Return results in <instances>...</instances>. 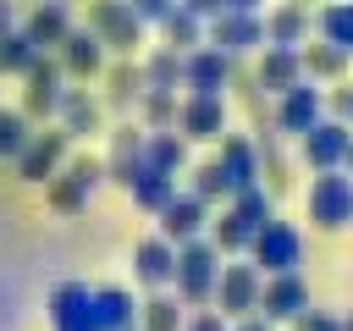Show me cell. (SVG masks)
Masks as SVG:
<instances>
[{
  "label": "cell",
  "mask_w": 353,
  "mask_h": 331,
  "mask_svg": "<svg viewBox=\"0 0 353 331\" xmlns=\"http://www.w3.org/2000/svg\"><path fill=\"white\" fill-rule=\"evenodd\" d=\"M28 77V88H22V116L28 121H44V116H55V105H61V61H50L44 50L33 55V66L22 72Z\"/></svg>",
  "instance_id": "cell-11"
},
{
  "label": "cell",
  "mask_w": 353,
  "mask_h": 331,
  "mask_svg": "<svg viewBox=\"0 0 353 331\" xmlns=\"http://www.w3.org/2000/svg\"><path fill=\"white\" fill-rule=\"evenodd\" d=\"M66 127H55V132H33L28 143H22V154H17V177L22 182H50L55 171H61V160H66Z\"/></svg>",
  "instance_id": "cell-14"
},
{
  "label": "cell",
  "mask_w": 353,
  "mask_h": 331,
  "mask_svg": "<svg viewBox=\"0 0 353 331\" xmlns=\"http://www.w3.org/2000/svg\"><path fill=\"white\" fill-rule=\"evenodd\" d=\"M292 331H342V320H331L320 309H303V314H292Z\"/></svg>",
  "instance_id": "cell-40"
},
{
  "label": "cell",
  "mask_w": 353,
  "mask_h": 331,
  "mask_svg": "<svg viewBox=\"0 0 353 331\" xmlns=\"http://www.w3.org/2000/svg\"><path fill=\"white\" fill-rule=\"evenodd\" d=\"M28 138H33L28 116H22V110H0V160H17Z\"/></svg>",
  "instance_id": "cell-38"
},
{
  "label": "cell",
  "mask_w": 353,
  "mask_h": 331,
  "mask_svg": "<svg viewBox=\"0 0 353 331\" xmlns=\"http://www.w3.org/2000/svg\"><path fill=\"white\" fill-rule=\"evenodd\" d=\"M143 160L176 177V171H188V138H182L176 127H160V132L143 127Z\"/></svg>",
  "instance_id": "cell-27"
},
{
  "label": "cell",
  "mask_w": 353,
  "mask_h": 331,
  "mask_svg": "<svg viewBox=\"0 0 353 331\" xmlns=\"http://www.w3.org/2000/svg\"><path fill=\"white\" fill-rule=\"evenodd\" d=\"M259 22H265V44H303L309 39V6H298V0H281Z\"/></svg>",
  "instance_id": "cell-23"
},
{
  "label": "cell",
  "mask_w": 353,
  "mask_h": 331,
  "mask_svg": "<svg viewBox=\"0 0 353 331\" xmlns=\"http://www.w3.org/2000/svg\"><path fill=\"white\" fill-rule=\"evenodd\" d=\"M320 116H325V94L314 88V77H303V83H292L287 94H276V116H270V127L298 138V132H309Z\"/></svg>",
  "instance_id": "cell-10"
},
{
  "label": "cell",
  "mask_w": 353,
  "mask_h": 331,
  "mask_svg": "<svg viewBox=\"0 0 353 331\" xmlns=\"http://www.w3.org/2000/svg\"><path fill=\"white\" fill-rule=\"evenodd\" d=\"M325 105H331V116H336L342 127H353V88H331Z\"/></svg>",
  "instance_id": "cell-42"
},
{
  "label": "cell",
  "mask_w": 353,
  "mask_h": 331,
  "mask_svg": "<svg viewBox=\"0 0 353 331\" xmlns=\"http://www.w3.org/2000/svg\"><path fill=\"white\" fill-rule=\"evenodd\" d=\"M33 55H39V44H33L22 28H6V33H0V77H6V72L22 77V72L33 66Z\"/></svg>",
  "instance_id": "cell-33"
},
{
  "label": "cell",
  "mask_w": 353,
  "mask_h": 331,
  "mask_svg": "<svg viewBox=\"0 0 353 331\" xmlns=\"http://www.w3.org/2000/svg\"><path fill=\"white\" fill-rule=\"evenodd\" d=\"M342 331H353V320H347V325H342Z\"/></svg>",
  "instance_id": "cell-48"
},
{
  "label": "cell",
  "mask_w": 353,
  "mask_h": 331,
  "mask_svg": "<svg viewBox=\"0 0 353 331\" xmlns=\"http://www.w3.org/2000/svg\"><path fill=\"white\" fill-rule=\"evenodd\" d=\"M221 143V171H226V188L237 193V188H248V182H259V149H254V138H243V132H221L215 138Z\"/></svg>",
  "instance_id": "cell-19"
},
{
  "label": "cell",
  "mask_w": 353,
  "mask_h": 331,
  "mask_svg": "<svg viewBox=\"0 0 353 331\" xmlns=\"http://www.w3.org/2000/svg\"><path fill=\"white\" fill-rule=\"evenodd\" d=\"M221 11H259V0H221Z\"/></svg>",
  "instance_id": "cell-45"
},
{
  "label": "cell",
  "mask_w": 353,
  "mask_h": 331,
  "mask_svg": "<svg viewBox=\"0 0 353 331\" xmlns=\"http://www.w3.org/2000/svg\"><path fill=\"white\" fill-rule=\"evenodd\" d=\"M127 331H143V325H127Z\"/></svg>",
  "instance_id": "cell-49"
},
{
  "label": "cell",
  "mask_w": 353,
  "mask_h": 331,
  "mask_svg": "<svg viewBox=\"0 0 353 331\" xmlns=\"http://www.w3.org/2000/svg\"><path fill=\"white\" fill-rule=\"evenodd\" d=\"M99 182H105V160H94V154L61 160V171L50 177V210H61V215H77Z\"/></svg>",
  "instance_id": "cell-4"
},
{
  "label": "cell",
  "mask_w": 353,
  "mask_h": 331,
  "mask_svg": "<svg viewBox=\"0 0 353 331\" xmlns=\"http://www.w3.org/2000/svg\"><path fill=\"white\" fill-rule=\"evenodd\" d=\"M55 116H61L66 138H88V132H99V99H94V94H83V88H61Z\"/></svg>",
  "instance_id": "cell-26"
},
{
  "label": "cell",
  "mask_w": 353,
  "mask_h": 331,
  "mask_svg": "<svg viewBox=\"0 0 353 331\" xmlns=\"http://www.w3.org/2000/svg\"><path fill=\"white\" fill-rule=\"evenodd\" d=\"M347 215H353V177H347L342 166L314 171V177H309V221H314L320 232H342Z\"/></svg>",
  "instance_id": "cell-2"
},
{
  "label": "cell",
  "mask_w": 353,
  "mask_h": 331,
  "mask_svg": "<svg viewBox=\"0 0 353 331\" xmlns=\"http://www.w3.org/2000/svg\"><path fill=\"white\" fill-rule=\"evenodd\" d=\"M320 39L342 44V50L353 55V0H331V6H320Z\"/></svg>",
  "instance_id": "cell-35"
},
{
  "label": "cell",
  "mask_w": 353,
  "mask_h": 331,
  "mask_svg": "<svg viewBox=\"0 0 353 331\" xmlns=\"http://www.w3.org/2000/svg\"><path fill=\"white\" fill-rule=\"evenodd\" d=\"M182 6H188V11H193V17H204V22H210V17H215V11H221V0H182Z\"/></svg>",
  "instance_id": "cell-44"
},
{
  "label": "cell",
  "mask_w": 353,
  "mask_h": 331,
  "mask_svg": "<svg viewBox=\"0 0 353 331\" xmlns=\"http://www.w3.org/2000/svg\"><path fill=\"white\" fill-rule=\"evenodd\" d=\"M160 33H165V50H176V55H188L193 44H204V17H193L182 0L160 17Z\"/></svg>",
  "instance_id": "cell-30"
},
{
  "label": "cell",
  "mask_w": 353,
  "mask_h": 331,
  "mask_svg": "<svg viewBox=\"0 0 353 331\" xmlns=\"http://www.w3.org/2000/svg\"><path fill=\"white\" fill-rule=\"evenodd\" d=\"M127 193H132V204H138V210H149V215H160V204H165V199L176 193V177L143 160V166H138V171L127 177Z\"/></svg>",
  "instance_id": "cell-22"
},
{
  "label": "cell",
  "mask_w": 353,
  "mask_h": 331,
  "mask_svg": "<svg viewBox=\"0 0 353 331\" xmlns=\"http://www.w3.org/2000/svg\"><path fill=\"white\" fill-rule=\"evenodd\" d=\"M248 254H254V265H259V276H276V270H298L303 265V232L292 226V221H265L254 237H248Z\"/></svg>",
  "instance_id": "cell-3"
},
{
  "label": "cell",
  "mask_w": 353,
  "mask_h": 331,
  "mask_svg": "<svg viewBox=\"0 0 353 331\" xmlns=\"http://www.w3.org/2000/svg\"><path fill=\"white\" fill-rule=\"evenodd\" d=\"M138 166H143V127H132V121H127V127H116V132H110V154H105V177L127 188V177H132Z\"/></svg>",
  "instance_id": "cell-21"
},
{
  "label": "cell",
  "mask_w": 353,
  "mask_h": 331,
  "mask_svg": "<svg viewBox=\"0 0 353 331\" xmlns=\"http://www.w3.org/2000/svg\"><path fill=\"white\" fill-rule=\"evenodd\" d=\"M259 281H265V276H259V265H254V259H232V265H221L210 303H215L226 320L254 314V303H259Z\"/></svg>",
  "instance_id": "cell-6"
},
{
  "label": "cell",
  "mask_w": 353,
  "mask_h": 331,
  "mask_svg": "<svg viewBox=\"0 0 353 331\" xmlns=\"http://www.w3.org/2000/svg\"><path fill=\"white\" fill-rule=\"evenodd\" d=\"M232 331H276V320H265V314H237Z\"/></svg>",
  "instance_id": "cell-43"
},
{
  "label": "cell",
  "mask_w": 353,
  "mask_h": 331,
  "mask_svg": "<svg viewBox=\"0 0 353 331\" xmlns=\"http://www.w3.org/2000/svg\"><path fill=\"white\" fill-rule=\"evenodd\" d=\"M55 50H61V72L66 77H99L105 72V44H99L94 28H72Z\"/></svg>",
  "instance_id": "cell-18"
},
{
  "label": "cell",
  "mask_w": 353,
  "mask_h": 331,
  "mask_svg": "<svg viewBox=\"0 0 353 331\" xmlns=\"http://www.w3.org/2000/svg\"><path fill=\"white\" fill-rule=\"evenodd\" d=\"M6 28H11V6L0 0V33H6Z\"/></svg>",
  "instance_id": "cell-46"
},
{
  "label": "cell",
  "mask_w": 353,
  "mask_h": 331,
  "mask_svg": "<svg viewBox=\"0 0 353 331\" xmlns=\"http://www.w3.org/2000/svg\"><path fill=\"white\" fill-rule=\"evenodd\" d=\"M138 110H143V127L149 132L176 127V88H143L138 94Z\"/></svg>",
  "instance_id": "cell-34"
},
{
  "label": "cell",
  "mask_w": 353,
  "mask_h": 331,
  "mask_svg": "<svg viewBox=\"0 0 353 331\" xmlns=\"http://www.w3.org/2000/svg\"><path fill=\"white\" fill-rule=\"evenodd\" d=\"M347 138H353V127H342L336 116H320L309 132H298V154H303L309 171H331V166H342Z\"/></svg>",
  "instance_id": "cell-12"
},
{
  "label": "cell",
  "mask_w": 353,
  "mask_h": 331,
  "mask_svg": "<svg viewBox=\"0 0 353 331\" xmlns=\"http://www.w3.org/2000/svg\"><path fill=\"white\" fill-rule=\"evenodd\" d=\"M171 270H176V243L171 237H143L132 248V276L143 287H171Z\"/></svg>",
  "instance_id": "cell-20"
},
{
  "label": "cell",
  "mask_w": 353,
  "mask_h": 331,
  "mask_svg": "<svg viewBox=\"0 0 353 331\" xmlns=\"http://www.w3.org/2000/svg\"><path fill=\"white\" fill-rule=\"evenodd\" d=\"M88 28H94L99 44L116 50V55H132V50L143 44V22H138V11H132L127 0H94V6H88Z\"/></svg>",
  "instance_id": "cell-5"
},
{
  "label": "cell",
  "mask_w": 353,
  "mask_h": 331,
  "mask_svg": "<svg viewBox=\"0 0 353 331\" xmlns=\"http://www.w3.org/2000/svg\"><path fill=\"white\" fill-rule=\"evenodd\" d=\"M298 61H303V77H320V83H342V72H347V50L342 44H331V39H320V44H298Z\"/></svg>",
  "instance_id": "cell-24"
},
{
  "label": "cell",
  "mask_w": 353,
  "mask_h": 331,
  "mask_svg": "<svg viewBox=\"0 0 353 331\" xmlns=\"http://www.w3.org/2000/svg\"><path fill=\"white\" fill-rule=\"evenodd\" d=\"M204 232H210V243H215L221 254H248V237H254V226H248V221H243L232 204H226V210H221V215H215Z\"/></svg>",
  "instance_id": "cell-32"
},
{
  "label": "cell",
  "mask_w": 353,
  "mask_h": 331,
  "mask_svg": "<svg viewBox=\"0 0 353 331\" xmlns=\"http://www.w3.org/2000/svg\"><path fill=\"white\" fill-rule=\"evenodd\" d=\"M298 6H309V0H298Z\"/></svg>",
  "instance_id": "cell-50"
},
{
  "label": "cell",
  "mask_w": 353,
  "mask_h": 331,
  "mask_svg": "<svg viewBox=\"0 0 353 331\" xmlns=\"http://www.w3.org/2000/svg\"><path fill=\"white\" fill-rule=\"evenodd\" d=\"M138 94H143V66L132 55H121L116 66H105V105L110 110H132Z\"/></svg>",
  "instance_id": "cell-25"
},
{
  "label": "cell",
  "mask_w": 353,
  "mask_h": 331,
  "mask_svg": "<svg viewBox=\"0 0 353 331\" xmlns=\"http://www.w3.org/2000/svg\"><path fill=\"white\" fill-rule=\"evenodd\" d=\"M204 44H215L221 55H248V50H259L265 44V22H259V11H215L210 22H204Z\"/></svg>",
  "instance_id": "cell-7"
},
{
  "label": "cell",
  "mask_w": 353,
  "mask_h": 331,
  "mask_svg": "<svg viewBox=\"0 0 353 331\" xmlns=\"http://www.w3.org/2000/svg\"><path fill=\"white\" fill-rule=\"evenodd\" d=\"M176 132L188 143H215L226 132V94H188V99H176Z\"/></svg>",
  "instance_id": "cell-8"
},
{
  "label": "cell",
  "mask_w": 353,
  "mask_h": 331,
  "mask_svg": "<svg viewBox=\"0 0 353 331\" xmlns=\"http://www.w3.org/2000/svg\"><path fill=\"white\" fill-rule=\"evenodd\" d=\"M232 55H221L215 44H193L182 55V88L188 94H226L232 88Z\"/></svg>",
  "instance_id": "cell-9"
},
{
  "label": "cell",
  "mask_w": 353,
  "mask_h": 331,
  "mask_svg": "<svg viewBox=\"0 0 353 331\" xmlns=\"http://www.w3.org/2000/svg\"><path fill=\"white\" fill-rule=\"evenodd\" d=\"M342 171L353 177V138H347V154H342Z\"/></svg>",
  "instance_id": "cell-47"
},
{
  "label": "cell",
  "mask_w": 353,
  "mask_h": 331,
  "mask_svg": "<svg viewBox=\"0 0 353 331\" xmlns=\"http://www.w3.org/2000/svg\"><path fill=\"white\" fill-rule=\"evenodd\" d=\"M176 83H182V55L160 44V50L143 61V88H176Z\"/></svg>",
  "instance_id": "cell-36"
},
{
  "label": "cell",
  "mask_w": 353,
  "mask_h": 331,
  "mask_svg": "<svg viewBox=\"0 0 353 331\" xmlns=\"http://www.w3.org/2000/svg\"><path fill=\"white\" fill-rule=\"evenodd\" d=\"M182 320H188V303L171 298V292H160V287H154L149 303H138V325L143 331H182Z\"/></svg>",
  "instance_id": "cell-31"
},
{
  "label": "cell",
  "mask_w": 353,
  "mask_h": 331,
  "mask_svg": "<svg viewBox=\"0 0 353 331\" xmlns=\"http://www.w3.org/2000/svg\"><path fill=\"white\" fill-rule=\"evenodd\" d=\"M94 320H99V331H127V325H138L132 292H127V287H94Z\"/></svg>",
  "instance_id": "cell-28"
},
{
  "label": "cell",
  "mask_w": 353,
  "mask_h": 331,
  "mask_svg": "<svg viewBox=\"0 0 353 331\" xmlns=\"http://www.w3.org/2000/svg\"><path fill=\"white\" fill-rule=\"evenodd\" d=\"M347 226H353V215H347Z\"/></svg>",
  "instance_id": "cell-51"
},
{
  "label": "cell",
  "mask_w": 353,
  "mask_h": 331,
  "mask_svg": "<svg viewBox=\"0 0 353 331\" xmlns=\"http://www.w3.org/2000/svg\"><path fill=\"white\" fill-rule=\"evenodd\" d=\"M50 325L55 331H99V320H94V287L61 281L50 292Z\"/></svg>",
  "instance_id": "cell-16"
},
{
  "label": "cell",
  "mask_w": 353,
  "mask_h": 331,
  "mask_svg": "<svg viewBox=\"0 0 353 331\" xmlns=\"http://www.w3.org/2000/svg\"><path fill=\"white\" fill-rule=\"evenodd\" d=\"M204 226H210V204L188 188V193H171L165 204H160V237H171V243H188V237H204Z\"/></svg>",
  "instance_id": "cell-15"
},
{
  "label": "cell",
  "mask_w": 353,
  "mask_h": 331,
  "mask_svg": "<svg viewBox=\"0 0 353 331\" xmlns=\"http://www.w3.org/2000/svg\"><path fill=\"white\" fill-rule=\"evenodd\" d=\"M188 177H193V193H199L204 204H215V199H232V188H226V171H221V160H204V166H193Z\"/></svg>",
  "instance_id": "cell-37"
},
{
  "label": "cell",
  "mask_w": 353,
  "mask_h": 331,
  "mask_svg": "<svg viewBox=\"0 0 353 331\" xmlns=\"http://www.w3.org/2000/svg\"><path fill=\"white\" fill-rule=\"evenodd\" d=\"M215 276H221V248H215L210 237H188V243H176V270H171V281H176V298H182L188 309L210 303Z\"/></svg>",
  "instance_id": "cell-1"
},
{
  "label": "cell",
  "mask_w": 353,
  "mask_h": 331,
  "mask_svg": "<svg viewBox=\"0 0 353 331\" xmlns=\"http://www.w3.org/2000/svg\"><path fill=\"white\" fill-rule=\"evenodd\" d=\"M309 309V287H303V276L298 270H276V276H265L259 281V303H254V314H265V320H292V314H303Z\"/></svg>",
  "instance_id": "cell-13"
},
{
  "label": "cell",
  "mask_w": 353,
  "mask_h": 331,
  "mask_svg": "<svg viewBox=\"0 0 353 331\" xmlns=\"http://www.w3.org/2000/svg\"><path fill=\"white\" fill-rule=\"evenodd\" d=\"M22 33H28L39 50H55V44L72 33V17H66V6H61V0H44V6L28 17V28H22Z\"/></svg>",
  "instance_id": "cell-29"
},
{
  "label": "cell",
  "mask_w": 353,
  "mask_h": 331,
  "mask_svg": "<svg viewBox=\"0 0 353 331\" xmlns=\"http://www.w3.org/2000/svg\"><path fill=\"white\" fill-rule=\"evenodd\" d=\"M127 6L138 11V22H154V28H160V17H165L176 0H127Z\"/></svg>",
  "instance_id": "cell-41"
},
{
  "label": "cell",
  "mask_w": 353,
  "mask_h": 331,
  "mask_svg": "<svg viewBox=\"0 0 353 331\" xmlns=\"http://www.w3.org/2000/svg\"><path fill=\"white\" fill-rule=\"evenodd\" d=\"M182 331H232V320H226L221 309H204V303H199V314H188Z\"/></svg>",
  "instance_id": "cell-39"
},
{
  "label": "cell",
  "mask_w": 353,
  "mask_h": 331,
  "mask_svg": "<svg viewBox=\"0 0 353 331\" xmlns=\"http://www.w3.org/2000/svg\"><path fill=\"white\" fill-rule=\"evenodd\" d=\"M254 83L265 94H287L292 83H303V61H298V44H259V66H254Z\"/></svg>",
  "instance_id": "cell-17"
}]
</instances>
